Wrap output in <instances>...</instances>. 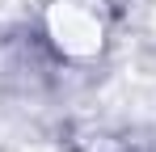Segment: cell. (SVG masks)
Wrapping results in <instances>:
<instances>
[{"label":"cell","mask_w":156,"mask_h":152,"mask_svg":"<svg viewBox=\"0 0 156 152\" xmlns=\"http://www.w3.org/2000/svg\"><path fill=\"white\" fill-rule=\"evenodd\" d=\"M38 34L59 63H97L114 42L110 0H47L38 13Z\"/></svg>","instance_id":"6da1fadb"}]
</instances>
